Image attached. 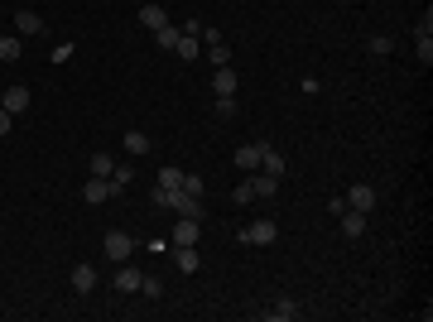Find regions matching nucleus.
Returning a JSON list of instances; mask_svg holds the SVG:
<instances>
[{
	"instance_id": "a878e982",
	"label": "nucleus",
	"mask_w": 433,
	"mask_h": 322,
	"mask_svg": "<svg viewBox=\"0 0 433 322\" xmlns=\"http://www.w3.org/2000/svg\"><path fill=\"white\" fill-rule=\"evenodd\" d=\"M173 54H178V58H188V63H193V58H197V39H193V34H183V39H178V49H173Z\"/></svg>"
},
{
	"instance_id": "423d86ee",
	"label": "nucleus",
	"mask_w": 433,
	"mask_h": 322,
	"mask_svg": "<svg viewBox=\"0 0 433 322\" xmlns=\"http://www.w3.org/2000/svg\"><path fill=\"white\" fill-rule=\"evenodd\" d=\"M82 197H87V202L97 207V202L116 197V183H111V178H87V183H82Z\"/></svg>"
},
{
	"instance_id": "dca6fc26",
	"label": "nucleus",
	"mask_w": 433,
	"mask_h": 322,
	"mask_svg": "<svg viewBox=\"0 0 433 322\" xmlns=\"http://www.w3.org/2000/svg\"><path fill=\"white\" fill-rule=\"evenodd\" d=\"M212 92H216V97H236V73H231V68H216Z\"/></svg>"
},
{
	"instance_id": "7c9ffc66",
	"label": "nucleus",
	"mask_w": 433,
	"mask_h": 322,
	"mask_svg": "<svg viewBox=\"0 0 433 322\" xmlns=\"http://www.w3.org/2000/svg\"><path fill=\"white\" fill-rule=\"evenodd\" d=\"M183 192H193V197H202V178H197V173H183Z\"/></svg>"
},
{
	"instance_id": "bb28decb",
	"label": "nucleus",
	"mask_w": 433,
	"mask_h": 322,
	"mask_svg": "<svg viewBox=\"0 0 433 322\" xmlns=\"http://www.w3.org/2000/svg\"><path fill=\"white\" fill-rule=\"evenodd\" d=\"M140 294H145V298H159V294H164V284L154 279V274H145V279H140Z\"/></svg>"
},
{
	"instance_id": "412c9836",
	"label": "nucleus",
	"mask_w": 433,
	"mask_h": 322,
	"mask_svg": "<svg viewBox=\"0 0 433 322\" xmlns=\"http://www.w3.org/2000/svg\"><path fill=\"white\" fill-rule=\"evenodd\" d=\"M87 168H92V178H111L116 159H111V154H92V159H87Z\"/></svg>"
},
{
	"instance_id": "aec40b11",
	"label": "nucleus",
	"mask_w": 433,
	"mask_h": 322,
	"mask_svg": "<svg viewBox=\"0 0 433 322\" xmlns=\"http://www.w3.org/2000/svg\"><path fill=\"white\" fill-rule=\"evenodd\" d=\"M178 39H183V29H178V25L154 29V44H159V49H178Z\"/></svg>"
},
{
	"instance_id": "72a5a7b5",
	"label": "nucleus",
	"mask_w": 433,
	"mask_h": 322,
	"mask_svg": "<svg viewBox=\"0 0 433 322\" xmlns=\"http://www.w3.org/2000/svg\"><path fill=\"white\" fill-rule=\"evenodd\" d=\"M140 5H145V0H140Z\"/></svg>"
},
{
	"instance_id": "c85d7f7f",
	"label": "nucleus",
	"mask_w": 433,
	"mask_h": 322,
	"mask_svg": "<svg viewBox=\"0 0 433 322\" xmlns=\"http://www.w3.org/2000/svg\"><path fill=\"white\" fill-rule=\"evenodd\" d=\"M207 58H212L216 68H226V58H231V49H226V44H207Z\"/></svg>"
},
{
	"instance_id": "a211bd4d",
	"label": "nucleus",
	"mask_w": 433,
	"mask_h": 322,
	"mask_svg": "<svg viewBox=\"0 0 433 322\" xmlns=\"http://www.w3.org/2000/svg\"><path fill=\"white\" fill-rule=\"evenodd\" d=\"M260 168H265L270 178H284V168H289V163H284V154H274L270 144H265V154H260Z\"/></svg>"
},
{
	"instance_id": "1a4fd4ad",
	"label": "nucleus",
	"mask_w": 433,
	"mask_h": 322,
	"mask_svg": "<svg viewBox=\"0 0 433 322\" xmlns=\"http://www.w3.org/2000/svg\"><path fill=\"white\" fill-rule=\"evenodd\" d=\"M260 154H265V144H241V149H236V168L255 173V168H260Z\"/></svg>"
},
{
	"instance_id": "9d476101",
	"label": "nucleus",
	"mask_w": 433,
	"mask_h": 322,
	"mask_svg": "<svg viewBox=\"0 0 433 322\" xmlns=\"http://www.w3.org/2000/svg\"><path fill=\"white\" fill-rule=\"evenodd\" d=\"M342 236H347V241L366 236V212H352V207H347V212H342Z\"/></svg>"
},
{
	"instance_id": "4be33fe9",
	"label": "nucleus",
	"mask_w": 433,
	"mask_h": 322,
	"mask_svg": "<svg viewBox=\"0 0 433 322\" xmlns=\"http://www.w3.org/2000/svg\"><path fill=\"white\" fill-rule=\"evenodd\" d=\"M126 154H150V135L130 130V135H126Z\"/></svg>"
},
{
	"instance_id": "f257e3e1",
	"label": "nucleus",
	"mask_w": 433,
	"mask_h": 322,
	"mask_svg": "<svg viewBox=\"0 0 433 322\" xmlns=\"http://www.w3.org/2000/svg\"><path fill=\"white\" fill-rule=\"evenodd\" d=\"M106 255L111 260H116V265H126V260H130V255H135V236H130V231H106Z\"/></svg>"
},
{
	"instance_id": "2f4dec72",
	"label": "nucleus",
	"mask_w": 433,
	"mask_h": 322,
	"mask_svg": "<svg viewBox=\"0 0 433 322\" xmlns=\"http://www.w3.org/2000/svg\"><path fill=\"white\" fill-rule=\"evenodd\" d=\"M236 202H255V188H250V178H245L241 188H236Z\"/></svg>"
},
{
	"instance_id": "f03ea898",
	"label": "nucleus",
	"mask_w": 433,
	"mask_h": 322,
	"mask_svg": "<svg viewBox=\"0 0 433 322\" xmlns=\"http://www.w3.org/2000/svg\"><path fill=\"white\" fill-rule=\"evenodd\" d=\"M169 207H173L178 216H193V221H202V197H193V192H183V188L169 192Z\"/></svg>"
},
{
	"instance_id": "f8f14e48",
	"label": "nucleus",
	"mask_w": 433,
	"mask_h": 322,
	"mask_svg": "<svg viewBox=\"0 0 433 322\" xmlns=\"http://www.w3.org/2000/svg\"><path fill=\"white\" fill-rule=\"evenodd\" d=\"M15 29H20L25 39H34V34H44V15H34V10H20V15H15Z\"/></svg>"
},
{
	"instance_id": "6e6552de",
	"label": "nucleus",
	"mask_w": 433,
	"mask_h": 322,
	"mask_svg": "<svg viewBox=\"0 0 433 322\" xmlns=\"http://www.w3.org/2000/svg\"><path fill=\"white\" fill-rule=\"evenodd\" d=\"M197 226H202V221H193V216H178V226H173V245H197V236H202Z\"/></svg>"
},
{
	"instance_id": "c756f323",
	"label": "nucleus",
	"mask_w": 433,
	"mask_h": 322,
	"mask_svg": "<svg viewBox=\"0 0 433 322\" xmlns=\"http://www.w3.org/2000/svg\"><path fill=\"white\" fill-rule=\"evenodd\" d=\"M366 49H371V54H390V49H395V39H385V34H376V39H366Z\"/></svg>"
},
{
	"instance_id": "393cba45",
	"label": "nucleus",
	"mask_w": 433,
	"mask_h": 322,
	"mask_svg": "<svg viewBox=\"0 0 433 322\" xmlns=\"http://www.w3.org/2000/svg\"><path fill=\"white\" fill-rule=\"evenodd\" d=\"M414 39H419V63L429 68L433 63V34H414Z\"/></svg>"
},
{
	"instance_id": "b1692460",
	"label": "nucleus",
	"mask_w": 433,
	"mask_h": 322,
	"mask_svg": "<svg viewBox=\"0 0 433 322\" xmlns=\"http://www.w3.org/2000/svg\"><path fill=\"white\" fill-rule=\"evenodd\" d=\"M111 183H116V188L135 183V163H116V168H111Z\"/></svg>"
},
{
	"instance_id": "0eeeda50",
	"label": "nucleus",
	"mask_w": 433,
	"mask_h": 322,
	"mask_svg": "<svg viewBox=\"0 0 433 322\" xmlns=\"http://www.w3.org/2000/svg\"><path fill=\"white\" fill-rule=\"evenodd\" d=\"M0 106L10 111V116L29 111V87H5V92H0Z\"/></svg>"
},
{
	"instance_id": "4468645a",
	"label": "nucleus",
	"mask_w": 433,
	"mask_h": 322,
	"mask_svg": "<svg viewBox=\"0 0 433 322\" xmlns=\"http://www.w3.org/2000/svg\"><path fill=\"white\" fill-rule=\"evenodd\" d=\"M250 188H255V197H274V192H279V178H270L265 168H255V173H250Z\"/></svg>"
},
{
	"instance_id": "5701e85b",
	"label": "nucleus",
	"mask_w": 433,
	"mask_h": 322,
	"mask_svg": "<svg viewBox=\"0 0 433 322\" xmlns=\"http://www.w3.org/2000/svg\"><path fill=\"white\" fill-rule=\"evenodd\" d=\"M159 188H183V168H173V163H169V168H159Z\"/></svg>"
},
{
	"instance_id": "20e7f679",
	"label": "nucleus",
	"mask_w": 433,
	"mask_h": 322,
	"mask_svg": "<svg viewBox=\"0 0 433 322\" xmlns=\"http://www.w3.org/2000/svg\"><path fill=\"white\" fill-rule=\"evenodd\" d=\"M347 207H352V212H371V207H376V188H371V183H352V188H347Z\"/></svg>"
},
{
	"instance_id": "39448f33",
	"label": "nucleus",
	"mask_w": 433,
	"mask_h": 322,
	"mask_svg": "<svg viewBox=\"0 0 433 322\" xmlns=\"http://www.w3.org/2000/svg\"><path fill=\"white\" fill-rule=\"evenodd\" d=\"M260 318H265V322H294V318H298V303H294V298H284V294H279V298L270 303V308L260 313Z\"/></svg>"
},
{
	"instance_id": "6ab92c4d",
	"label": "nucleus",
	"mask_w": 433,
	"mask_h": 322,
	"mask_svg": "<svg viewBox=\"0 0 433 322\" xmlns=\"http://www.w3.org/2000/svg\"><path fill=\"white\" fill-rule=\"evenodd\" d=\"M20 54H25V44L10 39V34H0V63H20Z\"/></svg>"
},
{
	"instance_id": "2eb2a0df",
	"label": "nucleus",
	"mask_w": 433,
	"mask_h": 322,
	"mask_svg": "<svg viewBox=\"0 0 433 322\" xmlns=\"http://www.w3.org/2000/svg\"><path fill=\"white\" fill-rule=\"evenodd\" d=\"M140 279H145V274H140V269H116V289H121V294H140Z\"/></svg>"
},
{
	"instance_id": "7ed1b4c3",
	"label": "nucleus",
	"mask_w": 433,
	"mask_h": 322,
	"mask_svg": "<svg viewBox=\"0 0 433 322\" xmlns=\"http://www.w3.org/2000/svg\"><path fill=\"white\" fill-rule=\"evenodd\" d=\"M274 236H279V226H274V221H250V226L241 231L245 245H274Z\"/></svg>"
},
{
	"instance_id": "ddd939ff",
	"label": "nucleus",
	"mask_w": 433,
	"mask_h": 322,
	"mask_svg": "<svg viewBox=\"0 0 433 322\" xmlns=\"http://www.w3.org/2000/svg\"><path fill=\"white\" fill-rule=\"evenodd\" d=\"M140 25H145V29H164V25H169L164 5H150V0H145V5H140Z\"/></svg>"
},
{
	"instance_id": "9b49d317",
	"label": "nucleus",
	"mask_w": 433,
	"mask_h": 322,
	"mask_svg": "<svg viewBox=\"0 0 433 322\" xmlns=\"http://www.w3.org/2000/svg\"><path fill=\"white\" fill-rule=\"evenodd\" d=\"M173 260H178V269H183V274H197V269H202V260H197V245H173Z\"/></svg>"
},
{
	"instance_id": "f3484780",
	"label": "nucleus",
	"mask_w": 433,
	"mask_h": 322,
	"mask_svg": "<svg viewBox=\"0 0 433 322\" xmlns=\"http://www.w3.org/2000/svg\"><path fill=\"white\" fill-rule=\"evenodd\" d=\"M73 289H78V294H92V289H97V269L78 265V269H73Z\"/></svg>"
},
{
	"instance_id": "cd10ccee",
	"label": "nucleus",
	"mask_w": 433,
	"mask_h": 322,
	"mask_svg": "<svg viewBox=\"0 0 433 322\" xmlns=\"http://www.w3.org/2000/svg\"><path fill=\"white\" fill-rule=\"evenodd\" d=\"M216 116H221V120H231V116H236V97H216Z\"/></svg>"
},
{
	"instance_id": "473e14b6",
	"label": "nucleus",
	"mask_w": 433,
	"mask_h": 322,
	"mask_svg": "<svg viewBox=\"0 0 433 322\" xmlns=\"http://www.w3.org/2000/svg\"><path fill=\"white\" fill-rule=\"evenodd\" d=\"M5 135H10V111L0 106V140H5Z\"/></svg>"
}]
</instances>
